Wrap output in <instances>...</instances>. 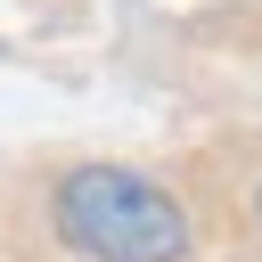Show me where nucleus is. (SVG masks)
I'll return each mask as SVG.
<instances>
[{
    "mask_svg": "<svg viewBox=\"0 0 262 262\" xmlns=\"http://www.w3.org/2000/svg\"><path fill=\"white\" fill-rule=\"evenodd\" d=\"M254 213H262V196H254Z\"/></svg>",
    "mask_w": 262,
    "mask_h": 262,
    "instance_id": "2",
    "label": "nucleus"
},
{
    "mask_svg": "<svg viewBox=\"0 0 262 262\" xmlns=\"http://www.w3.org/2000/svg\"><path fill=\"white\" fill-rule=\"evenodd\" d=\"M49 213L82 262H188V246H196L180 196L131 164H74L49 196Z\"/></svg>",
    "mask_w": 262,
    "mask_h": 262,
    "instance_id": "1",
    "label": "nucleus"
}]
</instances>
